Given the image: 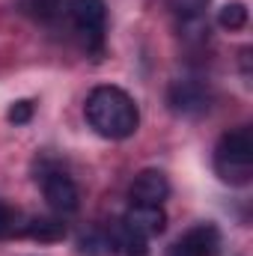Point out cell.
Listing matches in <instances>:
<instances>
[{
    "label": "cell",
    "instance_id": "obj_6",
    "mask_svg": "<svg viewBox=\"0 0 253 256\" xmlns=\"http://www.w3.org/2000/svg\"><path fill=\"white\" fill-rule=\"evenodd\" d=\"M220 254V232L214 224H200L188 230L170 250L167 256H218Z\"/></svg>",
    "mask_w": 253,
    "mask_h": 256
},
{
    "label": "cell",
    "instance_id": "obj_7",
    "mask_svg": "<svg viewBox=\"0 0 253 256\" xmlns=\"http://www.w3.org/2000/svg\"><path fill=\"white\" fill-rule=\"evenodd\" d=\"M122 220H126L134 232H140V236H146V238L161 236V232L167 230V212H164L161 206H152V202H134L126 212Z\"/></svg>",
    "mask_w": 253,
    "mask_h": 256
},
{
    "label": "cell",
    "instance_id": "obj_17",
    "mask_svg": "<svg viewBox=\"0 0 253 256\" xmlns=\"http://www.w3.org/2000/svg\"><path fill=\"white\" fill-rule=\"evenodd\" d=\"M6 120H9L12 126H27V122L33 120V102H27V98L15 102V104L6 110Z\"/></svg>",
    "mask_w": 253,
    "mask_h": 256
},
{
    "label": "cell",
    "instance_id": "obj_2",
    "mask_svg": "<svg viewBox=\"0 0 253 256\" xmlns=\"http://www.w3.org/2000/svg\"><path fill=\"white\" fill-rule=\"evenodd\" d=\"M214 170L230 185H248L253 176V134L250 128L226 131L214 146Z\"/></svg>",
    "mask_w": 253,
    "mask_h": 256
},
{
    "label": "cell",
    "instance_id": "obj_4",
    "mask_svg": "<svg viewBox=\"0 0 253 256\" xmlns=\"http://www.w3.org/2000/svg\"><path fill=\"white\" fill-rule=\"evenodd\" d=\"M167 104L173 114L179 116H200L208 110L212 104V92L202 80H194V78H182V80H173L170 90H167Z\"/></svg>",
    "mask_w": 253,
    "mask_h": 256
},
{
    "label": "cell",
    "instance_id": "obj_10",
    "mask_svg": "<svg viewBox=\"0 0 253 256\" xmlns=\"http://www.w3.org/2000/svg\"><path fill=\"white\" fill-rule=\"evenodd\" d=\"M24 236L33 238V242H42V244H51V242H63L66 238V224L57 218H33L24 224Z\"/></svg>",
    "mask_w": 253,
    "mask_h": 256
},
{
    "label": "cell",
    "instance_id": "obj_16",
    "mask_svg": "<svg viewBox=\"0 0 253 256\" xmlns=\"http://www.w3.org/2000/svg\"><path fill=\"white\" fill-rule=\"evenodd\" d=\"M167 3L179 18H194V15H206V6L212 0H167Z\"/></svg>",
    "mask_w": 253,
    "mask_h": 256
},
{
    "label": "cell",
    "instance_id": "obj_12",
    "mask_svg": "<svg viewBox=\"0 0 253 256\" xmlns=\"http://www.w3.org/2000/svg\"><path fill=\"white\" fill-rule=\"evenodd\" d=\"M12 236H24V214L6 200H0V238H12Z\"/></svg>",
    "mask_w": 253,
    "mask_h": 256
},
{
    "label": "cell",
    "instance_id": "obj_13",
    "mask_svg": "<svg viewBox=\"0 0 253 256\" xmlns=\"http://www.w3.org/2000/svg\"><path fill=\"white\" fill-rule=\"evenodd\" d=\"M218 24H220L224 30H242V27L248 24V6H244L242 0L226 3V6L218 12Z\"/></svg>",
    "mask_w": 253,
    "mask_h": 256
},
{
    "label": "cell",
    "instance_id": "obj_14",
    "mask_svg": "<svg viewBox=\"0 0 253 256\" xmlns=\"http://www.w3.org/2000/svg\"><path fill=\"white\" fill-rule=\"evenodd\" d=\"M179 30H182V36H185L188 42H206V39H208V21H206V15L182 18Z\"/></svg>",
    "mask_w": 253,
    "mask_h": 256
},
{
    "label": "cell",
    "instance_id": "obj_5",
    "mask_svg": "<svg viewBox=\"0 0 253 256\" xmlns=\"http://www.w3.org/2000/svg\"><path fill=\"white\" fill-rule=\"evenodd\" d=\"M42 194H45L48 206L60 214H72L80 206V191H78L74 179L66 176L63 170H51L42 176Z\"/></svg>",
    "mask_w": 253,
    "mask_h": 256
},
{
    "label": "cell",
    "instance_id": "obj_15",
    "mask_svg": "<svg viewBox=\"0 0 253 256\" xmlns=\"http://www.w3.org/2000/svg\"><path fill=\"white\" fill-rule=\"evenodd\" d=\"M24 6L36 15V18H42V21H51L60 9H63V0H24Z\"/></svg>",
    "mask_w": 253,
    "mask_h": 256
},
{
    "label": "cell",
    "instance_id": "obj_9",
    "mask_svg": "<svg viewBox=\"0 0 253 256\" xmlns=\"http://www.w3.org/2000/svg\"><path fill=\"white\" fill-rule=\"evenodd\" d=\"M108 236L114 242V250H120L122 256H149V238L134 232L126 220H114Z\"/></svg>",
    "mask_w": 253,
    "mask_h": 256
},
{
    "label": "cell",
    "instance_id": "obj_1",
    "mask_svg": "<svg viewBox=\"0 0 253 256\" xmlns=\"http://www.w3.org/2000/svg\"><path fill=\"white\" fill-rule=\"evenodd\" d=\"M84 114H86L90 128L108 140H126L140 126V110L134 98L126 90L110 86V84H102L86 96Z\"/></svg>",
    "mask_w": 253,
    "mask_h": 256
},
{
    "label": "cell",
    "instance_id": "obj_8",
    "mask_svg": "<svg viewBox=\"0 0 253 256\" xmlns=\"http://www.w3.org/2000/svg\"><path fill=\"white\" fill-rule=\"evenodd\" d=\"M170 196V182L161 170H140L131 182V200L134 202H152L161 206Z\"/></svg>",
    "mask_w": 253,
    "mask_h": 256
},
{
    "label": "cell",
    "instance_id": "obj_11",
    "mask_svg": "<svg viewBox=\"0 0 253 256\" xmlns=\"http://www.w3.org/2000/svg\"><path fill=\"white\" fill-rule=\"evenodd\" d=\"M78 250L84 256H110L114 254V242L104 230H86L78 238Z\"/></svg>",
    "mask_w": 253,
    "mask_h": 256
},
{
    "label": "cell",
    "instance_id": "obj_3",
    "mask_svg": "<svg viewBox=\"0 0 253 256\" xmlns=\"http://www.w3.org/2000/svg\"><path fill=\"white\" fill-rule=\"evenodd\" d=\"M68 15H72L74 30L86 39V45H92L98 51L102 42H104V21H108L104 0H72Z\"/></svg>",
    "mask_w": 253,
    "mask_h": 256
}]
</instances>
